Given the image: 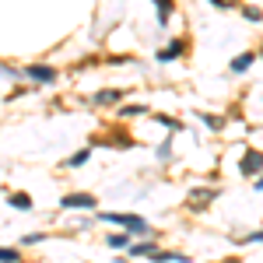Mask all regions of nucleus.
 Returning a JSON list of instances; mask_svg holds the SVG:
<instances>
[{
  "instance_id": "1",
  "label": "nucleus",
  "mask_w": 263,
  "mask_h": 263,
  "mask_svg": "<svg viewBox=\"0 0 263 263\" xmlns=\"http://www.w3.org/2000/svg\"><path fill=\"white\" fill-rule=\"evenodd\" d=\"M105 221H116V224H126V228L144 232V221H141V218H134V214H105Z\"/></svg>"
},
{
  "instance_id": "2",
  "label": "nucleus",
  "mask_w": 263,
  "mask_h": 263,
  "mask_svg": "<svg viewBox=\"0 0 263 263\" xmlns=\"http://www.w3.org/2000/svg\"><path fill=\"white\" fill-rule=\"evenodd\" d=\"M242 172L246 176H256V172H260V151H249L242 158Z\"/></svg>"
},
{
  "instance_id": "3",
  "label": "nucleus",
  "mask_w": 263,
  "mask_h": 263,
  "mask_svg": "<svg viewBox=\"0 0 263 263\" xmlns=\"http://www.w3.org/2000/svg\"><path fill=\"white\" fill-rule=\"evenodd\" d=\"M207 200H214V190H197V193H190V207H207Z\"/></svg>"
},
{
  "instance_id": "4",
  "label": "nucleus",
  "mask_w": 263,
  "mask_h": 263,
  "mask_svg": "<svg viewBox=\"0 0 263 263\" xmlns=\"http://www.w3.org/2000/svg\"><path fill=\"white\" fill-rule=\"evenodd\" d=\"M63 207H95V200L88 197V193H74V197H67Z\"/></svg>"
},
{
  "instance_id": "5",
  "label": "nucleus",
  "mask_w": 263,
  "mask_h": 263,
  "mask_svg": "<svg viewBox=\"0 0 263 263\" xmlns=\"http://www.w3.org/2000/svg\"><path fill=\"white\" fill-rule=\"evenodd\" d=\"M28 74H32L35 81H53V70H49V67H28Z\"/></svg>"
},
{
  "instance_id": "6",
  "label": "nucleus",
  "mask_w": 263,
  "mask_h": 263,
  "mask_svg": "<svg viewBox=\"0 0 263 263\" xmlns=\"http://www.w3.org/2000/svg\"><path fill=\"white\" fill-rule=\"evenodd\" d=\"M11 203H14L18 211H28V207H32V197H28V193H14V197H11Z\"/></svg>"
},
{
  "instance_id": "7",
  "label": "nucleus",
  "mask_w": 263,
  "mask_h": 263,
  "mask_svg": "<svg viewBox=\"0 0 263 263\" xmlns=\"http://www.w3.org/2000/svg\"><path fill=\"white\" fill-rule=\"evenodd\" d=\"M253 60H256V57H253V53H246V57H239V60L232 63V70H246V67H249Z\"/></svg>"
},
{
  "instance_id": "8",
  "label": "nucleus",
  "mask_w": 263,
  "mask_h": 263,
  "mask_svg": "<svg viewBox=\"0 0 263 263\" xmlns=\"http://www.w3.org/2000/svg\"><path fill=\"white\" fill-rule=\"evenodd\" d=\"M130 253H134V256H155L158 249H155V246H134Z\"/></svg>"
},
{
  "instance_id": "9",
  "label": "nucleus",
  "mask_w": 263,
  "mask_h": 263,
  "mask_svg": "<svg viewBox=\"0 0 263 263\" xmlns=\"http://www.w3.org/2000/svg\"><path fill=\"white\" fill-rule=\"evenodd\" d=\"M172 57H179V42H176V46H168V49H162V53H158V60H172Z\"/></svg>"
},
{
  "instance_id": "10",
  "label": "nucleus",
  "mask_w": 263,
  "mask_h": 263,
  "mask_svg": "<svg viewBox=\"0 0 263 263\" xmlns=\"http://www.w3.org/2000/svg\"><path fill=\"white\" fill-rule=\"evenodd\" d=\"M168 11H172V0H158V18H168Z\"/></svg>"
},
{
  "instance_id": "11",
  "label": "nucleus",
  "mask_w": 263,
  "mask_h": 263,
  "mask_svg": "<svg viewBox=\"0 0 263 263\" xmlns=\"http://www.w3.org/2000/svg\"><path fill=\"white\" fill-rule=\"evenodd\" d=\"M116 99H120V91H102V95H99L102 105H109V102H116Z\"/></svg>"
},
{
  "instance_id": "12",
  "label": "nucleus",
  "mask_w": 263,
  "mask_h": 263,
  "mask_svg": "<svg viewBox=\"0 0 263 263\" xmlns=\"http://www.w3.org/2000/svg\"><path fill=\"white\" fill-rule=\"evenodd\" d=\"M84 162H88V151H78V155L70 158V165H84Z\"/></svg>"
},
{
  "instance_id": "13",
  "label": "nucleus",
  "mask_w": 263,
  "mask_h": 263,
  "mask_svg": "<svg viewBox=\"0 0 263 263\" xmlns=\"http://www.w3.org/2000/svg\"><path fill=\"white\" fill-rule=\"evenodd\" d=\"M0 260L11 263V260H18V253H14V249H0Z\"/></svg>"
},
{
  "instance_id": "14",
  "label": "nucleus",
  "mask_w": 263,
  "mask_h": 263,
  "mask_svg": "<svg viewBox=\"0 0 263 263\" xmlns=\"http://www.w3.org/2000/svg\"><path fill=\"white\" fill-rule=\"evenodd\" d=\"M214 4H218V7H224V4H228V0H214Z\"/></svg>"
}]
</instances>
